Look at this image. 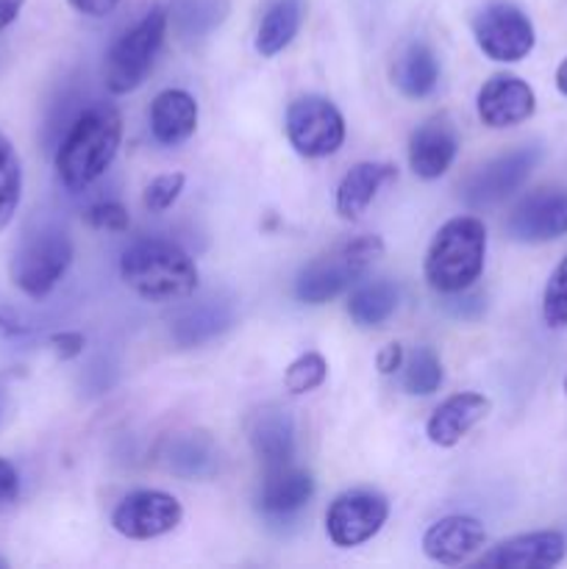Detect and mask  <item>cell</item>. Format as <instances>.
Masks as SVG:
<instances>
[{
    "label": "cell",
    "mask_w": 567,
    "mask_h": 569,
    "mask_svg": "<svg viewBox=\"0 0 567 569\" xmlns=\"http://www.w3.org/2000/svg\"><path fill=\"white\" fill-rule=\"evenodd\" d=\"M122 139V117L111 103L78 111L56 150V172L70 192H83L111 167Z\"/></svg>",
    "instance_id": "cell-1"
},
{
    "label": "cell",
    "mask_w": 567,
    "mask_h": 569,
    "mask_svg": "<svg viewBox=\"0 0 567 569\" xmlns=\"http://www.w3.org/2000/svg\"><path fill=\"white\" fill-rule=\"evenodd\" d=\"M120 278L150 303L183 300L198 289V267L187 250L167 239H139L122 253Z\"/></svg>",
    "instance_id": "cell-2"
},
{
    "label": "cell",
    "mask_w": 567,
    "mask_h": 569,
    "mask_svg": "<svg viewBox=\"0 0 567 569\" xmlns=\"http://www.w3.org/2000/svg\"><path fill=\"white\" fill-rule=\"evenodd\" d=\"M487 259V226L478 217H454L434 233L422 272L434 292L456 295L481 278Z\"/></svg>",
    "instance_id": "cell-3"
},
{
    "label": "cell",
    "mask_w": 567,
    "mask_h": 569,
    "mask_svg": "<svg viewBox=\"0 0 567 569\" xmlns=\"http://www.w3.org/2000/svg\"><path fill=\"white\" fill-rule=\"evenodd\" d=\"M72 256H76V248L64 228L48 220L33 222L31 228H26L11 256V283L33 300L48 298L70 270Z\"/></svg>",
    "instance_id": "cell-4"
},
{
    "label": "cell",
    "mask_w": 567,
    "mask_h": 569,
    "mask_svg": "<svg viewBox=\"0 0 567 569\" xmlns=\"http://www.w3.org/2000/svg\"><path fill=\"white\" fill-rule=\"evenodd\" d=\"M384 256V239L376 233L348 239L342 244H334L322 256L311 259L295 278V298L300 303L322 306L354 287L361 276Z\"/></svg>",
    "instance_id": "cell-5"
},
{
    "label": "cell",
    "mask_w": 567,
    "mask_h": 569,
    "mask_svg": "<svg viewBox=\"0 0 567 569\" xmlns=\"http://www.w3.org/2000/svg\"><path fill=\"white\" fill-rule=\"evenodd\" d=\"M167 28H170V14H167L165 6H153L142 20L133 22L111 44L103 64L106 89L111 94H128L142 87V81L153 70L161 44H165Z\"/></svg>",
    "instance_id": "cell-6"
},
{
    "label": "cell",
    "mask_w": 567,
    "mask_h": 569,
    "mask_svg": "<svg viewBox=\"0 0 567 569\" xmlns=\"http://www.w3.org/2000/svg\"><path fill=\"white\" fill-rule=\"evenodd\" d=\"M539 161H543V148L539 144H520L515 150H506V153L484 161L481 167H476L465 178L461 200L470 209H489V206L504 203L506 198H511L531 178Z\"/></svg>",
    "instance_id": "cell-7"
},
{
    "label": "cell",
    "mask_w": 567,
    "mask_h": 569,
    "mask_svg": "<svg viewBox=\"0 0 567 569\" xmlns=\"http://www.w3.org/2000/svg\"><path fill=\"white\" fill-rule=\"evenodd\" d=\"M472 37H476L478 50L500 64L523 61L537 42L534 22L528 20L520 6L509 3V0H493L478 9L472 17Z\"/></svg>",
    "instance_id": "cell-8"
},
{
    "label": "cell",
    "mask_w": 567,
    "mask_h": 569,
    "mask_svg": "<svg viewBox=\"0 0 567 569\" xmlns=\"http://www.w3.org/2000/svg\"><path fill=\"white\" fill-rule=\"evenodd\" d=\"M289 144L306 159L334 156L345 142V117L337 106L320 94H304L292 100L284 117Z\"/></svg>",
    "instance_id": "cell-9"
},
{
    "label": "cell",
    "mask_w": 567,
    "mask_h": 569,
    "mask_svg": "<svg viewBox=\"0 0 567 569\" xmlns=\"http://www.w3.org/2000/svg\"><path fill=\"white\" fill-rule=\"evenodd\" d=\"M183 520L178 498L161 489H137L111 511V528L131 542H150L172 533Z\"/></svg>",
    "instance_id": "cell-10"
},
{
    "label": "cell",
    "mask_w": 567,
    "mask_h": 569,
    "mask_svg": "<svg viewBox=\"0 0 567 569\" xmlns=\"http://www.w3.org/2000/svg\"><path fill=\"white\" fill-rule=\"evenodd\" d=\"M389 520V503L384 495L370 489H354L345 492L328 506L326 511V533L337 548H359L370 542L384 522Z\"/></svg>",
    "instance_id": "cell-11"
},
{
    "label": "cell",
    "mask_w": 567,
    "mask_h": 569,
    "mask_svg": "<svg viewBox=\"0 0 567 569\" xmlns=\"http://www.w3.org/2000/svg\"><path fill=\"white\" fill-rule=\"evenodd\" d=\"M506 233L523 244L567 237V189H537L526 194L506 217Z\"/></svg>",
    "instance_id": "cell-12"
},
{
    "label": "cell",
    "mask_w": 567,
    "mask_h": 569,
    "mask_svg": "<svg viewBox=\"0 0 567 569\" xmlns=\"http://www.w3.org/2000/svg\"><path fill=\"white\" fill-rule=\"evenodd\" d=\"M476 111L484 126L493 131H504V128H515L531 120L537 111V94L520 76L498 72L478 89Z\"/></svg>",
    "instance_id": "cell-13"
},
{
    "label": "cell",
    "mask_w": 567,
    "mask_h": 569,
    "mask_svg": "<svg viewBox=\"0 0 567 569\" xmlns=\"http://www.w3.org/2000/svg\"><path fill=\"white\" fill-rule=\"evenodd\" d=\"M248 431V442L259 465L267 470H278V467L292 465L295 459V417L289 415L284 406L267 403L256 409L245 422Z\"/></svg>",
    "instance_id": "cell-14"
},
{
    "label": "cell",
    "mask_w": 567,
    "mask_h": 569,
    "mask_svg": "<svg viewBox=\"0 0 567 569\" xmlns=\"http://www.w3.org/2000/svg\"><path fill=\"white\" fill-rule=\"evenodd\" d=\"M567 556V539L559 531L517 533L495 545L478 559L487 569H550L561 565Z\"/></svg>",
    "instance_id": "cell-15"
},
{
    "label": "cell",
    "mask_w": 567,
    "mask_h": 569,
    "mask_svg": "<svg viewBox=\"0 0 567 569\" xmlns=\"http://www.w3.org/2000/svg\"><path fill=\"white\" fill-rule=\"evenodd\" d=\"M456 153H459V131L445 114L422 122L409 139V167L422 181L442 178L456 161Z\"/></svg>",
    "instance_id": "cell-16"
},
{
    "label": "cell",
    "mask_w": 567,
    "mask_h": 569,
    "mask_svg": "<svg viewBox=\"0 0 567 569\" xmlns=\"http://www.w3.org/2000/svg\"><path fill=\"white\" fill-rule=\"evenodd\" d=\"M484 542H487V531H484L476 517L450 515L434 522L422 533V553L434 565L456 567L465 565L470 556H476L484 548Z\"/></svg>",
    "instance_id": "cell-17"
},
{
    "label": "cell",
    "mask_w": 567,
    "mask_h": 569,
    "mask_svg": "<svg viewBox=\"0 0 567 569\" xmlns=\"http://www.w3.org/2000/svg\"><path fill=\"white\" fill-rule=\"evenodd\" d=\"M493 411V400L481 392H459L434 409L426 422L428 442L437 448H456L472 428L487 420Z\"/></svg>",
    "instance_id": "cell-18"
},
{
    "label": "cell",
    "mask_w": 567,
    "mask_h": 569,
    "mask_svg": "<svg viewBox=\"0 0 567 569\" xmlns=\"http://www.w3.org/2000/svg\"><path fill=\"white\" fill-rule=\"evenodd\" d=\"M159 459L167 472L183 481H211L220 472V450L203 431H181L167 437Z\"/></svg>",
    "instance_id": "cell-19"
},
{
    "label": "cell",
    "mask_w": 567,
    "mask_h": 569,
    "mask_svg": "<svg viewBox=\"0 0 567 569\" xmlns=\"http://www.w3.org/2000/svg\"><path fill=\"white\" fill-rule=\"evenodd\" d=\"M233 322H237V303L231 298H203L172 317L170 337L181 350L198 348L226 333Z\"/></svg>",
    "instance_id": "cell-20"
},
{
    "label": "cell",
    "mask_w": 567,
    "mask_h": 569,
    "mask_svg": "<svg viewBox=\"0 0 567 569\" xmlns=\"http://www.w3.org/2000/svg\"><path fill=\"white\" fill-rule=\"evenodd\" d=\"M315 489L317 483L311 472L287 465L265 472L256 503H259L261 515L270 517V520H287V517H295L309 506V500L315 498Z\"/></svg>",
    "instance_id": "cell-21"
},
{
    "label": "cell",
    "mask_w": 567,
    "mask_h": 569,
    "mask_svg": "<svg viewBox=\"0 0 567 569\" xmlns=\"http://www.w3.org/2000/svg\"><path fill=\"white\" fill-rule=\"evenodd\" d=\"M395 176H398V170L387 161H359V164L350 167L337 187V200H334L337 214L342 220H359Z\"/></svg>",
    "instance_id": "cell-22"
},
{
    "label": "cell",
    "mask_w": 567,
    "mask_h": 569,
    "mask_svg": "<svg viewBox=\"0 0 567 569\" xmlns=\"http://www.w3.org/2000/svg\"><path fill=\"white\" fill-rule=\"evenodd\" d=\"M198 128V103L183 89H161L150 103V133L159 144H183Z\"/></svg>",
    "instance_id": "cell-23"
},
{
    "label": "cell",
    "mask_w": 567,
    "mask_h": 569,
    "mask_svg": "<svg viewBox=\"0 0 567 569\" xmlns=\"http://www.w3.org/2000/svg\"><path fill=\"white\" fill-rule=\"evenodd\" d=\"M392 83L409 100H422L439 87V59L426 42L406 44L392 64Z\"/></svg>",
    "instance_id": "cell-24"
},
{
    "label": "cell",
    "mask_w": 567,
    "mask_h": 569,
    "mask_svg": "<svg viewBox=\"0 0 567 569\" xmlns=\"http://www.w3.org/2000/svg\"><path fill=\"white\" fill-rule=\"evenodd\" d=\"M304 26V0H270L256 31V53L272 59L292 44Z\"/></svg>",
    "instance_id": "cell-25"
},
{
    "label": "cell",
    "mask_w": 567,
    "mask_h": 569,
    "mask_svg": "<svg viewBox=\"0 0 567 569\" xmlns=\"http://www.w3.org/2000/svg\"><path fill=\"white\" fill-rule=\"evenodd\" d=\"M400 292L392 281H367L350 292L348 315L359 328H378L398 311Z\"/></svg>",
    "instance_id": "cell-26"
},
{
    "label": "cell",
    "mask_w": 567,
    "mask_h": 569,
    "mask_svg": "<svg viewBox=\"0 0 567 569\" xmlns=\"http://www.w3.org/2000/svg\"><path fill=\"white\" fill-rule=\"evenodd\" d=\"M167 14L183 39H203L226 20L228 0H172Z\"/></svg>",
    "instance_id": "cell-27"
},
{
    "label": "cell",
    "mask_w": 567,
    "mask_h": 569,
    "mask_svg": "<svg viewBox=\"0 0 567 569\" xmlns=\"http://www.w3.org/2000/svg\"><path fill=\"white\" fill-rule=\"evenodd\" d=\"M22 198V167L14 144L0 133V231L14 220Z\"/></svg>",
    "instance_id": "cell-28"
},
{
    "label": "cell",
    "mask_w": 567,
    "mask_h": 569,
    "mask_svg": "<svg viewBox=\"0 0 567 569\" xmlns=\"http://www.w3.org/2000/svg\"><path fill=\"white\" fill-rule=\"evenodd\" d=\"M445 381L442 361L434 353V348H417L415 353L406 359L404 365V389L409 395H420V398H428V395L437 392Z\"/></svg>",
    "instance_id": "cell-29"
},
{
    "label": "cell",
    "mask_w": 567,
    "mask_h": 569,
    "mask_svg": "<svg viewBox=\"0 0 567 569\" xmlns=\"http://www.w3.org/2000/svg\"><path fill=\"white\" fill-rule=\"evenodd\" d=\"M328 378V361L322 359V353L309 350V353L298 356L292 365L284 372V387L289 395H309L315 389H320Z\"/></svg>",
    "instance_id": "cell-30"
},
{
    "label": "cell",
    "mask_w": 567,
    "mask_h": 569,
    "mask_svg": "<svg viewBox=\"0 0 567 569\" xmlns=\"http://www.w3.org/2000/svg\"><path fill=\"white\" fill-rule=\"evenodd\" d=\"M543 320L545 326L561 331L567 328V256L550 272L543 292Z\"/></svg>",
    "instance_id": "cell-31"
},
{
    "label": "cell",
    "mask_w": 567,
    "mask_h": 569,
    "mask_svg": "<svg viewBox=\"0 0 567 569\" xmlns=\"http://www.w3.org/2000/svg\"><path fill=\"white\" fill-rule=\"evenodd\" d=\"M183 187H187V176H183V172H165V176H156L153 181L145 187V209L153 211V214L172 209V203L181 198Z\"/></svg>",
    "instance_id": "cell-32"
},
{
    "label": "cell",
    "mask_w": 567,
    "mask_h": 569,
    "mask_svg": "<svg viewBox=\"0 0 567 569\" xmlns=\"http://www.w3.org/2000/svg\"><path fill=\"white\" fill-rule=\"evenodd\" d=\"M87 222L94 231H109V233H122L131 226V214L122 203L117 200H103V203H94L87 209Z\"/></svg>",
    "instance_id": "cell-33"
},
{
    "label": "cell",
    "mask_w": 567,
    "mask_h": 569,
    "mask_svg": "<svg viewBox=\"0 0 567 569\" xmlns=\"http://www.w3.org/2000/svg\"><path fill=\"white\" fill-rule=\"evenodd\" d=\"M50 350L56 353V359L61 361H70V359H78V356L83 353V348H87V339H83V333L78 331H59L50 337Z\"/></svg>",
    "instance_id": "cell-34"
},
{
    "label": "cell",
    "mask_w": 567,
    "mask_h": 569,
    "mask_svg": "<svg viewBox=\"0 0 567 569\" xmlns=\"http://www.w3.org/2000/svg\"><path fill=\"white\" fill-rule=\"evenodd\" d=\"M484 309H487L484 295H470V289L456 292V300H450L448 303V311L454 317H459V320H478V317L484 315Z\"/></svg>",
    "instance_id": "cell-35"
},
{
    "label": "cell",
    "mask_w": 567,
    "mask_h": 569,
    "mask_svg": "<svg viewBox=\"0 0 567 569\" xmlns=\"http://www.w3.org/2000/svg\"><path fill=\"white\" fill-rule=\"evenodd\" d=\"M17 498H20V476L11 461L0 459V511L14 506Z\"/></svg>",
    "instance_id": "cell-36"
},
{
    "label": "cell",
    "mask_w": 567,
    "mask_h": 569,
    "mask_svg": "<svg viewBox=\"0 0 567 569\" xmlns=\"http://www.w3.org/2000/svg\"><path fill=\"white\" fill-rule=\"evenodd\" d=\"M376 367L381 376H392V372H398L400 367H404V348H400L398 342H389L387 348L378 350Z\"/></svg>",
    "instance_id": "cell-37"
},
{
    "label": "cell",
    "mask_w": 567,
    "mask_h": 569,
    "mask_svg": "<svg viewBox=\"0 0 567 569\" xmlns=\"http://www.w3.org/2000/svg\"><path fill=\"white\" fill-rule=\"evenodd\" d=\"M67 3H70L78 14L100 20V17H109L111 11L120 6V0H67Z\"/></svg>",
    "instance_id": "cell-38"
},
{
    "label": "cell",
    "mask_w": 567,
    "mask_h": 569,
    "mask_svg": "<svg viewBox=\"0 0 567 569\" xmlns=\"http://www.w3.org/2000/svg\"><path fill=\"white\" fill-rule=\"evenodd\" d=\"M22 3H26V0H0V31L17 20V14L22 11Z\"/></svg>",
    "instance_id": "cell-39"
},
{
    "label": "cell",
    "mask_w": 567,
    "mask_h": 569,
    "mask_svg": "<svg viewBox=\"0 0 567 569\" xmlns=\"http://www.w3.org/2000/svg\"><path fill=\"white\" fill-rule=\"evenodd\" d=\"M556 89L567 98V59L556 67Z\"/></svg>",
    "instance_id": "cell-40"
},
{
    "label": "cell",
    "mask_w": 567,
    "mask_h": 569,
    "mask_svg": "<svg viewBox=\"0 0 567 569\" xmlns=\"http://www.w3.org/2000/svg\"><path fill=\"white\" fill-rule=\"evenodd\" d=\"M14 331H20V328H17L14 322H9L3 315H0V337H6V333H14Z\"/></svg>",
    "instance_id": "cell-41"
},
{
    "label": "cell",
    "mask_w": 567,
    "mask_h": 569,
    "mask_svg": "<svg viewBox=\"0 0 567 569\" xmlns=\"http://www.w3.org/2000/svg\"><path fill=\"white\" fill-rule=\"evenodd\" d=\"M6 398H9V389H6V383L0 381V417H3L6 411Z\"/></svg>",
    "instance_id": "cell-42"
},
{
    "label": "cell",
    "mask_w": 567,
    "mask_h": 569,
    "mask_svg": "<svg viewBox=\"0 0 567 569\" xmlns=\"http://www.w3.org/2000/svg\"><path fill=\"white\" fill-rule=\"evenodd\" d=\"M3 567H6V561H3V559H0V569H3Z\"/></svg>",
    "instance_id": "cell-43"
},
{
    "label": "cell",
    "mask_w": 567,
    "mask_h": 569,
    "mask_svg": "<svg viewBox=\"0 0 567 569\" xmlns=\"http://www.w3.org/2000/svg\"><path fill=\"white\" fill-rule=\"evenodd\" d=\"M565 395H567V378H565Z\"/></svg>",
    "instance_id": "cell-44"
}]
</instances>
